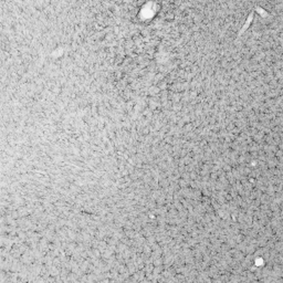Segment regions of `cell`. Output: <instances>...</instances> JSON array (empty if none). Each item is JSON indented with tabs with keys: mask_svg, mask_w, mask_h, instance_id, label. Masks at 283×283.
<instances>
[{
	"mask_svg": "<svg viewBox=\"0 0 283 283\" xmlns=\"http://www.w3.org/2000/svg\"><path fill=\"white\" fill-rule=\"evenodd\" d=\"M253 17H254V12H251L249 17H248V19H247V21H246V23H244L243 28H242V29L240 30V32H239V36H241V34L243 33L244 31L249 28V26L251 25V22H252V20H253Z\"/></svg>",
	"mask_w": 283,
	"mask_h": 283,
	"instance_id": "6da1fadb",
	"label": "cell"
}]
</instances>
